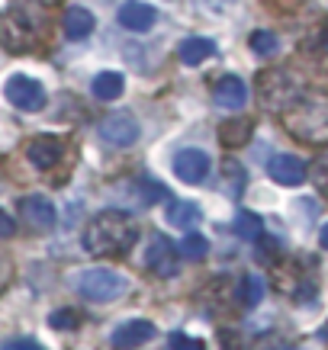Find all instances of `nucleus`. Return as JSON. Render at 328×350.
<instances>
[{"label":"nucleus","instance_id":"obj_1","mask_svg":"<svg viewBox=\"0 0 328 350\" xmlns=\"http://www.w3.org/2000/svg\"><path fill=\"white\" fill-rule=\"evenodd\" d=\"M136 241H138V225L123 209H103L84 228V251L94 257L129 254Z\"/></svg>","mask_w":328,"mask_h":350},{"label":"nucleus","instance_id":"obj_2","mask_svg":"<svg viewBox=\"0 0 328 350\" xmlns=\"http://www.w3.org/2000/svg\"><path fill=\"white\" fill-rule=\"evenodd\" d=\"M286 132L309 145H325L328 142V96H306L297 100L283 116Z\"/></svg>","mask_w":328,"mask_h":350},{"label":"nucleus","instance_id":"obj_3","mask_svg":"<svg viewBox=\"0 0 328 350\" xmlns=\"http://www.w3.org/2000/svg\"><path fill=\"white\" fill-rule=\"evenodd\" d=\"M126 276L116 273V270H103V267H94V270H84L81 280H77V289L81 296L90 299V302H113L126 293Z\"/></svg>","mask_w":328,"mask_h":350},{"label":"nucleus","instance_id":"obj_4","mask_svg":"<svg viewBox=\"0 0 328 350\" xmlns=\"http://www.w3.org/2000/svg\"><path fill=\"white\" fill-rule=\"evenodd\" d=\"M3 96L7 103L23 113H39L45 107V87L29 75H10L3 81Z\"/></svg>","mask_w":328,"mask_h":350},{"label":"nucleus","instance_id":"obj_5","mask_svg":"<svg viewBox=\"0 0 328 350\" xmlns=\"http://www.w3.org/2000/svg\"><path fill=\"white\" fill-rule=\"evenodd\" d=\"M100 138H103L106 145H113V148H129V145H136L138 135H142V126H138V119L132 113H110V116L100 122Z\"/></svg>","mask_w":328,"mask_h":350},{"label":"nucleus","instance_id":"obj_6","mask_svg":"<svg viewBox=\"0 0 328 350\" xmlns=\"http://www.w3.org/2000/svg\"><path fill=\"white\" fill-rule=\"evenodd\" d=\"M36 42V32L20 10H7L0 16V45L10 52H26Z\"/></svg>","mask_w":328,"mask_h":350},{"label":"nucleus","instance_id":"obj_7","mask_svg":"<svg viewBox=\"0 0 328 350\" xmlns=\"http://www.w3.org/2000/svg\"><path fill=\"white\" fill-rule=\"evenodd\" d=\"M174 174H177V180L197 187V183H203L210 177V154L200 148L177 151V154H174Z\"/></svg>","mask_w":328,"mask_h":350},{"label":"nucleus","instance_id":"obj_8","mask_svg":"<svg viewBox=\"0 0 328 350\" xmlns=\"http://www.w3.org/2000/svg\"><path fill=\"white\" fill-rule=\"evenodd\" d=\"M20 219L36 232H52L55 228V206L45 196H23L20 200Z\"/></svg>","mask_w":328,"mask_h":350},{"label":"nucleus","instance_id":"obj_9","mask_svg":"<svg viewBox=\"0 0 328 350\" xmlns=\"http://www.w3.org/2000/svg\"><path fill=\"white\" fill-rule=\"evenodd\" d=\"M158 334V328L151 325V321H145V319H129V321H123L116 331H113V347H119V350H132V347H142V344H149L151 338Z\"/></svg>","mask_w":328,"mask_h":350},{"label":"nucleus","instance_id":"obj_10","mask_svg":"<svg viewBox=\"0 0 328 350\" xmlns=\"http://www.w3.org/2000/svg\"><path fill=\"white\" fill-rule=\"evenodd\" d=\"M267 174L280 187H299V183L306 180V164L297 154H274V158L267 161Z\"/></svg>","mask_w":328,"mask_h":350},{"label":"nucleus","instance_id":"obj_11","mask_svg":"<svg viewBox=\"0 0 328 350\" xmlns=\"http://www.w3.org/2000/svg\"><path fill=\"white\" fill-rule=\"evenodd\" d=\"M62 154H64V142L55 135H36L29 142V148H26V158L32 161V167L39 170L55 167L62 161Z\"/></svg>","mask_w":328,"mask_h":350},{"label":"nucleus","instance_id":"obj_12","mask_svg":"<svg viewBox=\"0 0 328 350\" xmlns=\"http://www.w3.org/2000/svg\"><path fill=\"white\" fill-rule=\"evenodd\" d=\"M145 267L158 276H174L177 273V257H174V244L164 234H151L149 254H145Z\"/></svg>","mask_w":328,"mask_h":350},{"label":"nucleus","instance_id":"obj_13","mask_svg":"<svg viewBox=\"0 0 328 350\" xmlns=\"http://www.w3.org/2000/svg\"><path fill=\"white\" fill-rule=\"evenodd\" d=\"M116 20L123 29H132V32H149L155 23H158V10L149 7V3H142V0H126L123 7H119Z\"/></svg>","mask_w":328,"mask_h":350},{"label":"nucleus","instance_id":"obj_14","mask_svg":"<svg viewBox=\"0 0 328 350\" xmlns=\"http://www.w3.org/2000/svg\"><path fill=\"white\" fill-rule=\"evenodd\" d=\"M212 100H216V107L223 109H242L244 103H248V84H244L242 77L235 75H225L216 81V87H212Z\"/></svg>","mask_w":328,"mask_h":350},{"label":"nucleus","instance_id":"obj_15","mask_svg":"<svg viewBox=\"0 0 328 350\" xmlns=\"http://www.w3.org/2000/svg\"><path fill=\"white\" fill-rule=\"evenodd\" d=\"M62 26H64V32H68V39H87V36L94 32L97 20H94V13L87 10V7H68V10H64Z\"/></svg>","mask_w":328,"mask_h":350},{"label":"nucleus","instance_id":"obj_16","mask_svg":"<svg viewBox=\"0 0 328 350\" xmlns=\"http://www.w3.org/2000/svg\"><path fill=\"white\" fill-rule=\"evenodd\" d=\"M212 52H216V45H212V39H206V36H190V39H184V42H180V49H177L180 62L190 64V68L203 64Z\"/></svg>","mask_w":328,"mask_h":350},{"label":"nucleus","instance_id":"obj_17","mask_svg":"<svg viewBox=\"0 0 328 350\" xmlns=\"http://www.w3.org/2000/svg\"><path fill=\"white\" fill-rule=\"evenodd\" d=\"M90 90H94L97 100H116V96H123V90H126V77L119 75V71H100V75L90 81Z\"/></svg>","mask_w":328,"mask_h":350},{"label":"nucleus","instance_id":"obj_18","mask_svg":"<svg viewBox=\"0 0 328 350\" xmlns=\"http://www.w3.org/2000/svg\"><path fill=\"white\" fill-rule=\"evenodd\" d=\"M251 132H254L251 119L235 116V119H225V126L219 129V138H223V145H229V148H238L244 142H251Z\"/></svg>","mask_w":328,"mask_h":350},{"label":"nucleus","instance_id":"obj_19","mask_svg":"<svg viewBox=\"0 0 328 350\" xmlns=\"http://www.w3.org/2000/svg\"><path fill=\"white\" fill-rule=\"evenodd\" d=\"M203 219V209L197 202H171L168 206V222L174 228H190L193 222H200Z\"/></svg>","mask_w":328,"mask_h":350},{"label":"nucleus","instance_id":"obj_20","mask_svg":"<svg viewBox=\"0 0 328 350\" xmlns=\"http://www.w3.org/2000/svg\"><path fill=\"white\" fill-rule=\"evenodd\" d=\"M235 232L242 234L244 241H257V238H261V232H264V219H261L257 213L242 209V213H238V219H235Z\"/></svg>","mask_w":328,"mask_h":350},{"label":"nucleus","instance_id":"obj_21","mask_svg":"<svg viewBox=\"0 0 328 350\" xmlns=\"http://www.w3.org/2000/svg\"><path fill=\"white\" fill-rule=\"evenodd\" d=\"M238 296H242V306H248V308H254L261 299H264V283H261V276H254V273H248L242 280V289H238Z\"/></svg>","mask_w":328,"mask_h":350},{"label":"nucleus","instance_id":"obj_22","mask_svg":"<svg viewBox=\"0 0 328 350\" xmlns=\"http://www.w3.org/2000/svg\"><path fill=\"white\" fill-rule=\"evenodd\" d=\"M248 45H251V52H254V55H261V58H267V55H274L277 49H280V39H277L274 32L257 29V32H251V39H248Z\"/></svg>","mask_w":328,"mask_h":350},{"label":"nucleus","instance_id":"obj_23","mask_svg":"<svg viewBox=\"0 0 328 350\" xmlns=\"http://www.w3.org/2000/svg\"><path fill=\"white\" fill-rule=\"evenodd\" d=\"M184 257H190V260H200V257H206V251H210V241L203 238V234H197V232H190L184 241H180V247H177Z\"/></svg>","mask_w":328,"mask_h":350},{"label":"nucleus","instance_id":"obj_24","mask_svg":"<svg viewBox=\"0 0 328 350\" xmlns=\"http://www.w3.org/2000/svg\"><path fill=\"white\" fill-rule=\"evenodd\" d=\"M49 325H52L55 331H68L77 325V312H71V308H58V312H52L49 315Z\"/></svg>","mask_w":328,"mask_h":350},{"label":"nucleus","instance_id":"obj_25","mask_svg":"<svg viewBox=\"0 0 328 350\" xmlns=\"http://www.w3.org/2000/svg\"><path fill=\"white\" fill-rule=\"evenodd\" d=\"M312 183H316L318 193L328 196V158H318L316 164H312Z\"/></svg>","mask_w":328,"mask_h":350},{"label":"nucleus","instance_id":"obj_26","mask_svg":"<svg viewBox=\"0 0 328 350\" xmlns=\"http://www.w3.org/2000/svg\"><path fill=\"white\" fill-rule=\"evenodd\" d=\"M0 350H45V347L36 338H10V340H3Z\"/></svg>","mask_w":328,"mask_h":350},{"label":"nucleus","instance_id":"obj_27","mask_svg":"<svg viewBox=\"0 0 328 350\" xmlns=\"http://www.w3.org/2000/svg\"><path fill=\"white\" fill-rule=\"evenodd\" d=\"M13 232H16V222L10 219V213H3V209H0V241H3V238H10Z\"/></svg>","mask_w":328,"mask_h":350},{"label":"nucleus","instance_id":"obj_28","mask_svg":"<svg viewBox=\"0 0 328 350\" xmlns=\"http://www.w3.org/2000/svg\"><path fill=\"white\" fill-rule=\"evenodd\" d=\"M318 241H322V247H325V251H328V225H325V228H322V234H318Z\"/></svg>","mask_w":328,"mask_h":350},{"label":"nucleus","instance_id":"obj_29","mask_svg":"<svg viewBox=\"0 0 328 350\" xmlns=\"http://www.w3.org/2000/svg\"><path fill=\"white\" fill-rule=\"evenodd\" d=\"M3 276H7V260L0 257V280H3Z\"/></svg>","mask_w":328,"mask_h":350},{"label":"nucleus","instance_id":"obj_30","mask_svg":"<svg viewBox=\"0 0 328 350\" xmlns=\"http://www.w3.org/2000/svg\"><path fill=\"white\" fill-rule=\"evenodd\" d=\"M322 340H328V325H325V328H322Z\"/></svg>","mask_w":328,"mask_h":350},{"label":"nucleus","instance_id":"obj_31","mask_svg":"<svg viewBox=\"0 0 328 350\" xmlns=\"http://www.w3.org/2000/svg\"><path fill=\"white\" fill-rule=\"evenodd\" d=\"M325 45H328V32H325Z\"/></svg>","mask_w":328,"mask_h":350},{"label":"nucleus","instance_id":"obj_32","mask_svg":"<svg viewBox=\"0 0 328 350\" xmlns=\"http://www.w3.org/2000/svg\"><path fill=\"white\" fill-rule=\"evenodd\" d=\"M42 3H52V0H42Z\"/></svg>","mask_w":328,"mask_h":350}]
</instances>
